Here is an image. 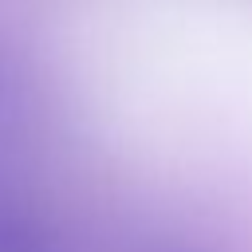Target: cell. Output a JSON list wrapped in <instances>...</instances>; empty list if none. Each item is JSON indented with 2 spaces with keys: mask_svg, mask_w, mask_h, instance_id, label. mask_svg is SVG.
Segmentation results:
<instances>
[{
  "mask_svg": "<svg viewBox=\"0 0 252 252\" xmlns=\"http://www.w3.org/2000/svg\"><path fill=\"white\" fill-rule=\"evenodd\" d=\"M177 118L240 197H252V0H181L173 8Z\"/></svg>",
  "mask_w": 252,
  "mask_h": 252,
  "instance_id": "1",
  "label": "cell"
}]
</instances>
